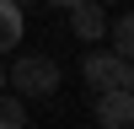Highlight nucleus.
<instances>
[{
    "instance_id": "obj_7",
    "label": "nucleus",
    "mask_w": 134,
    "mask_h": 129,
    "mask_svg": "<svg viewBox=\"0 0 134 129\" xmlns=\"http://www.w3.org/2000/svg\"><path fill=\"white\" fill-rule=\"evenodd\" d=\"M0 129H27V102L0 92Z\"/></svg>"
},
{
    "instance_id": "obj_3",
    "label": "nucleus",
    "mask_w": 134,
    "mask_h": 129,
    "mask_svg": "<svg viewBox=\"0 0 134 129\" xmlns=\"http://www.w3.org/2000/svg\"><path fill=\"white\" fill-rule=\"evenodd\" d=\"M70 27H75L81 43L107 38V6H102V0H81V6H70Z\"/></svg>"
},
{
    "instance_id": "obj_5",
    "label": "nucleus",
    "mask_w": 134,
    "mask_h": 129,
    "mask_svg": "<svg viewBox=\"0 0 134 129\" xmlns=\"http://www.w3.org/2000/svg\"><path fill=\"white\" fill-rule=\"evenodd\" d=\"M21 32H27V11H21L16 0H0V54H16Z\"/></svg>"
},
{
    "instance_id": "obj_10",
    "label": "nucleus",
    "mask_w": 134,
    "mask_h": 129,
    "mask_svg": "<svg viewBox=\"0 0 134 129\" xmlns=\"http://www.w3.org/2000/svg\"><path fill=\"white\" fill-rule=\"evenodd\" d=\"M0 92H5V64H0Z\"/></svg>"
},
{
    "instance_id": "obj_2",
    "label": "nucleus",
    "mask_w": 134,
    "mask_h": 129,
    "mask_svg": "<svg viewBox=\"0 0 134 129\" xmlns=\"http://www.w3.org/2000/svg\"><path fill=\"white\" fill-rule=\"evenodd\" d=\"M91 118H97L102 129H134V92H124V86H107V92H97Z\"/></svg>"
},
{
    "instance_id": "obj_4",
    "label": "nucleus",
    "mask_w": 134,
    "mask_h": 129,
    "mask_svg": "<svg viewBox=\"0 0 134 129\" xmlns=\"http://www.w3.org/2000/svg\"><path fill=\"white\" fill-rule=\"evenodd\" d=\"M118 64H124V59H118L113 49H91V54L81 59V75H86V86H91V92H107V86L118 81Z\"/></svg>"
},
{
    "instance_id": "obj_11",
    "label": "nucleus",
    "mask_w": 134,
    "mask_h": 129,
    "mask_svg": "<svg viewBox=\"0 0 134 129\" xmlns=\"http://www.w3.org/2000/svg\"><path fill=\"white\" fill-rule=\"evenodd\" d=\"M102 6H118V0H102Z\"/></svg>"
},
{
    "instance_id": "obj_8",
    "label": "nucleus",
    "mask_w": 134,
    "mask_h": 129,
    "mask_svg": "<svg viewBox=\"0 0 134 129\" xmlns=\"http://www.w3.org/2000/svg\"><path fill=\"white\" fill-rule=\"evenodd\" d=\"M113 86H124V92H134V59H124V64H118V81Z\"/></svg>"
},
{
    "instance_id": "obj_9",
    "label": "nucleus",
    "mask_w": 134,
    "mask_h": 129,
    "mask_svg": "<svg viewBox=\"0 0 134 129\" xmlns=\"http://www.w3.org/2000/svg\"><path fill=\"white\" fill-rule=\"evenodd\" d=\"M48 6H59V11H70V6H81V0H48Z\"/></svg>"
},
{
    "instance_id": "obj_6",
    "label": "nucleus",
    "mask_w": 134,
    "mask_h": 129,
    "mask_svg": "<svg viewBox=\"0 0 134 129\" xmlns=\"http://www.w3.org/2000/svg\"><path fill=\"white\" fill-rule=\"evenodd\" d=\"M107 43H113V54H118V59H134V11L107 22Z\"/></svg>"
},
{
    "instance_id": "obj_1",
    "label": "nucleus",
    "mask_w": 134,
    "mask_h": 129,
    "mask_svg": "<svg viewBox=\"0 0 134 129\" xmlns=\"http://www.w3.org/2000/svg\"><path fill=\"white\" fill-rule=\"evenodd\" d=\"M5 86H16V97H54L59 92V59L54 54H21L5 70Z\"/></svg>"
}]
</instances>
